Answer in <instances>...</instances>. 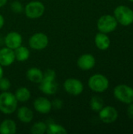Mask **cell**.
Here are the masks:
<instances>
[{
	"instance_id": "11",
	"label": "cell",
	"mask_w": 133,
	"mask_h": 134,
	"mask_svg": "<svg viewBox=\"0 0 133 134\" xmlns=\"http://www.w3.org/2000/svg\"><path fill=\"white\" fill-rule=\"evenodd\" d=\"M39 90L45 95H54L58 90V85L56 79L43 78L39 83Z\"/></svg>"
},
{
	"instance_id": "17",
	"label": "cell",
	"mask_w": 133,
	"mask_h": 134,
	"mask_svg": "<svg viewBox=\"0 0 133 134\" xmlns=\"http://www.w3.org/2000/svg\"><path fill=\"white\" fill-rule=\"evenodd\" d=\"M16 123L13 119H6L0 123L1 134H15L16 133Z\"/></svg>"
},
{
	"instance_id": "18",
	"label": "cell",
	"mask_w": 133,
	"mask_h": 134,
	"mask_svg": "<svg viewBox=\"0 0 133 134\" xmlns=\"http://www.w3.org/2000/svg\"><path fill=\"white\" fill-rule=\"evenodd\" d=\"M26 77L31 82L39 84L43 79V71L38 68H30L26 72Z\"/></svg>"
},
{
	"instance_id": "21",
	"label": "cell",
	"mask_w": 133,
	"mask_h": 134,
	"mask_svg": "<svg viewBox=\"0 0 133 134\" xmlns=\"http://www.w3.org/2000/svg\"><path fill=\"white\" fill-rule=\"evenodd\" d=\"M46 133L48 134H67V130H66L65 127L63 126L51 122L47 125V130H46Z\"/></svg>"
},
{
	"instance_id": "12",
	"label": "cell",
	"mask_w": 133,
	"mask_h": 134,
	"mask_svg": "<svg viewBox=\"0 0 133 134\" xmlns=\"http://www.w3.org/2000/svg\"><path fill=\"white\" fill-rule=\"evenodd\" d=\"M33 107H34V109L37 112L40 114H44V115L49 114L53 109L51 101L45 97H37L34 100Z\"/></svg>"
},
{
	"instance_id": "24",
	"label": "cell",
	"mask_w": 133,
	"mask_h": 134,
	"mask_svg": "<svg viewBox=\"0 0 133 134\" xmlns=\"http://www.w3.org/2000/svg\"><path fill=\"white\" fill-rule=\"evenodd\" d=\"M10 9H11L12 12H13L15 13H21L24 11V7L23 6L22 3L20 1L16 0V1H13L11 2Z\"/></svg>"
},
{
	"instance_id": "23",
	"label": "cell",
	"mask_w": 133,
	"mask_h": 134,
	"mask_svg": "<svg viewBox=\"0 0 133 134\" xmlns=\"http://www.w3.org/2000/svg\"><path fill=\"white\" fill-rule=\"evenodd\" d=\"M47 124L44 122H37L32 125L30 133L32 134H44L46 133Z\"/></svg>"
},
{
	"instance_id": "27",
	"label": "cell",
	"mask_w": 133,
	"mask_h": 134,
	"mask_svg": "<svg viewBox=\"0 0 133 134\" xmlns=\"http://www.w3.org/2000/svg\"><path fill=\"white\" fill-rule=\"evenodd\" d=\"M51 104H52V108L55 110H60L63 106V102L60 99H55L51 102Z\"/></svg>"
},
{
	"instance_id": "28",
	"label": "cell",
	"mask_w": 133,
	"mask_h": 134,
	"mask_svg": "<svg viewBox=\"0 0 133 134\" xmlns=\"http://www.w3.org/2000/svg\"><path fill=\"white\" fill-rule=\"evenodd\" d=\"M127 115L129 118L133 119V102L129 104V107L127 109Z\"/></svg>"
},
{
	"instance_id": "29",
	"label": "cell",
	"mask_w": 133,
	"mask_h": 134,
	"mask_svg": "<svg viewBox=\"0 0 133 134\" xmlns=\"http://www.w3.org/2000/svg\"><path fill=\"white\" fill-rule=\"evenodd\" d=\"M4 24H5V19H4V16L0 13V30L3 27Z\"/></svg>"
},
{
	"instance_id": "9",
	"label": "cell",
	"mask_w": 133,
	"mask_h": 134,
	"mask_svg": "<svg viewBox=\"0 0 133 134\" xmlns=\"http://www.w3.org/2000/svg\"><path fill=\"white\" fill-rule=\"evenodd\" d=\"M99 117L103 122L106 124H111L118 119V112L114 107L106 106L99 111Z\"/></svg>"
},
{
	"instance_id": "3",
	"label": "cell",
	"mask_w": 133,
	"mask_h": 134,
	"mask_svg": "<svg viewBox=\"0 0 133 134\" xmlns=\"http://www.w3.org/2000/svg\"><path fill=\"white\" fill-rule=\"evenodd\" d=\"M88 85L92 91L101 93L105 92L108 89L109 80L103 75L95 74L89 79Z\"/></svg>"
},
{
	"instance_id": "13",
	"label": "cell",
	"mask_w": 133,
	"mask_h": 134,
	"mask_svg": "<svg viewBox=\"0 0 133 134\" xmlns=\"http://www.w3.org/2000/svg\"><path fill=\"white\" fill-rule=\"evenodd\" d=\"M96 58L90 53H85L81 55L77 60L78 67L82 71H89L95 67Z\"/></svg>"
},
{
	"instance_id": "4",
	"label": "cell",
	"mask_w": 133,
	"mask_h": 134,
	"mask_svg": "<svg viewBox=\"0 0 133 134\" xmlns=\"http://www.w3.org/2000/svg\"><path fill=\"white\" fill-rule=\"evenodd\" d=\"M114 97L126 104L133 102V88L125 84H120L114 89Z\"/></svg>"
},
{
	"instance_id": "22",
	"label": "cell",
	"mask_w": 133,
	"mask_h": 134,
	"mask_svg": "<svg viewBox=\"0 0 133 134\" xmlns=\"http://www.w3.org/2000/svg\"><path fill=\"white\" fill-rule=\"evenodd\" d=\"M104 107L103 100L99 96H94L90 100V108L95 112H99Z\"/></svg>"
},
{
	"instance_id": "32",
	"label": "cell",
	"mask_w": 133,
	"mask_h": 134,
	"mask_svg": "<svg viewBox=\"0 0 133 134\" xmlns=\"http://www.w3.org/2000/svg\"><path fill=\"white\" fill-rule=\"evenodd\" d=\"M129 1H130V2H133V0H129Z\"/></svg>"
},
{
	"instance_id": "16",
	"label": "cell",
	"mask_w": 133,
	"mask_h": 134,
	"mask_svg": "<svg viewBox=\"0 0 133 134\" xmlns=\"http://www.w3.org/2000/svg\"><path fill=\"white\" fill-rule=\"evenodd\" d=\"M95 45L100 50H107L111 46V39L107 34L98 32L95 36Z\"/></svg>"
},
{
	"instance_id": "8",
	"label": "cell",
	"mask_w": 133,
	"mask_h": 134,
	"mask_svg": "<svg viewBox=\"0 0 133 134\" xmlns=\"http://www.w3.org/2000/svg\"><path fill=\"white\" fill-rule=\"evenodd\" d=\"M63 89L66 93L71 96H79L84 90V85L79 79L69 78L64 81Z\"/></svg>"
},
{
	"instance_id": "6",
	"label": "cell",
	"mask_w": 133,
	"mask_h": 134,
	"mask_svg": "<svg viewBox=\"0 0 133 134\" xmlns=\"http://www.w3.org/2000/svg\"><path fill=\"white\" fill-rule=\"evenodd\" d=\"M118 24V23L114 16L107 14L99 18L97 20V28L100 32L108 34L117 28Z\"/></svg>"
},
{
	"instance_id": "10",
	"label": "cell",
	"mask_w": 133,
	"mask_h": 134,
	"mask_svg": "<svg viewBox=\"0 0 133 134\" xmlns=\"http://www.w3.org/2000/svg\"><path fill=\"white\" fill-rule=\"evenodd\" d=\"M23 42L22 35L17 31H10L4 38V44L6 47L15 49L20 46Z\"/></svg>"
},
{
	"instance_id": "1",
	"label": "cell",
	"mask_w": 133,
	"mask_h": 134,
	"mask_svg": "<svg viewBox=\"0 0 133 134\" xmlns=\"http://www.w3.org/2000/svg\"><path fill=\"white\" fill-rule=\"evenodd\" d=\"M18 108V101L15 95L9 91L0 93V111L5 115L14 113Z\"/></svg>"
},
{
	"instance_id": "26",
	"label": "cell",
	"mask_w": 133,
	"mask_h": 134,
	"mask_svg": "<svg viewBox=\"0 0 133 134\" xmlns=\"http://www.w3.org/2000/svg\"><path fill=\"white\" fill-rule=\"evenodd\" d=\"M56 73L54 70L49 68L47 70L45 71V72H43V78H46V79H56Z\"/></svg>"
},
{
	"instance_id": "5",
	"label": "cell",
	"mask_w": 133,
	"mask_h": 134,
	"mask_svg": "<svg viewBox=\"0 0 133 134\" xmlns=\"http://www.w3.org/2000/svg\"><path fill=\"white\" fill-rule=\"evenodd\" d=\"M45 10V5L40 1H31L24 7V13L29 19H38L43 16Z\"/></svg>"
},
{
	"instance_id": "14",
	"label": "cell",
	"mask_w": 133,
	"mask_h": 134,
	"mask_svg": "<svg viewBox=\"0 0 133 134\" xmlns=\"http://www.w3.org/2000/svg\"><path fill=\"white\" fill-rule=\"evenodd\" d=\"M16 60L14 50L8 47L0 49V64L2 67H9Z\"/></svg>"
},
{
	"instance_id": "25",
	"label": "cell",
	"mask_w": 133,
	"mask_h": 134,
	"mask_svg": "<svg viewBox=\"0 0 133 134\" xmlns=\"http://www.w3.org/2000/svg\"><path fill=\"white\" fill-rule=\"evenodd\" d=\"M11 87V82L9 79L2 77L0 79V90L2 92L9 91Z\"/></svg>"
},
{
	"instance_id": "19",
	"label": "cell",
	"mask_w": 133,
	"mask_h": 134,
	"mask_svg": "<svg viewBox=\"0 0 133 134\" xmlns=\"http://www.w3.org/2000/svg\"><path fill=\"white\" fill-rule=\"evenodd\" d=\"M14 55L16 60L19 62H24L29 59L31 53L28 48L21 45L20 46L14 49Z\"/></svg>"
},
{
	"instance_id": "31",
	"label": "cell",
	"mask_w": 133,
	"mask_h": 134,
	"mask_svg": "<svg viewBox=\"0 0 133 134\" xmlns=\"http://www.w3.org/2000/svg\"><path fill=\"white\" fill-rule=\"evenodd\" d=\"M4 75V70H3V67L0 64V79L2 78Z\"/></svg>"
},
{
	"instance_id": "7",
	"label": "cell",
	"mask_w": 133,
	"mask_h": 134,
	"mask_svg": "<svg viewBox=\"0 0 133 134\" xmlns=\"http://www.w3.org/2000/svg\"><path fill=\"white\" fill-rule=\"evenodd\" d=\"M49 38L42 32H37L33 34L28 39V45L30 48L34 50H42L48 46Z\"/></svg>"
},
{
	"instance_id": "15",
	"label": "cell",
	"mask_w": 133,
	"mask_h": 134,
	"mask_svg": "<svg viewBox=\"0 0 133 134\" xmlns=\"http://www.w3.org/2000/svg\"><path fill=\"white\" fill-rule=\"evenodd\" d=\"M16 117L22 123L28 124L34 119V113L31 108L26 106H21L16 109Z\"/></svg>"
},
{
	"instance_id": "2",
	"label": "cell",
	"mask_w": 133,
	"mask_h": 134,
	"mask_svg": "<svg viewBox=\"0 0 133 134\" xmlns=\"http://www.w3.org/2000/svg\"><path fill=\"white\" fill-rule=\"evenodd\" d=\"M114 16L123 26H129L133 23V10L127 5L117 6L114 10Z\"/></svg>"
},
{
	"instance_id": "20",
	"label": "cell",
	"mask_w": 133,
	"mask_h": 134,
	"mask_svg": "<svg viewBox=\"0 0 133 134\" xmlns=\"http://www.w3.org/2000/svg\"><path fill=\"white\" fill-rule=\"evenodd\" d=\"M14 95H15L18 102L24 103V102H27L30 100L31 93V91L27 87L22 86V87L18 88L16 90Z\"/></svg>"
},
{
	"instance_id": "30",
	"label": "cell",
	"mask_w": 133,
	"mask_h": 134,
	"mask_svg": "<svg viewBox=\"0 0 133 134\" xmlns=\"http://www.w3.org/2000/svg\"><path fill=\"white\" fill-rule=\"evenodd\" d=\"M8 0H0V8L3 7L6 3H7Z\"/></svg>"
}]
</instances>
